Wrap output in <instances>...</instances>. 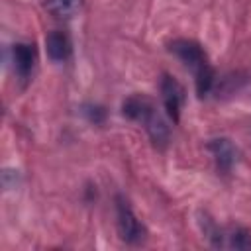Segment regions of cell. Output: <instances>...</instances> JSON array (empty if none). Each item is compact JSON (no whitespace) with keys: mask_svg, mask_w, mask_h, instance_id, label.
Segmentation results:
<instances>
[{"mask_svg":"<svg viewBox=\"0 0 251 251\" xmlns=\"http://www.w3.org/2000/svg\"><path fill=\"white\" fill-rule=\"evenodd\" d=\"M122 114L139 124L151 143L157 147V149H165L169 145V137H171V129H169V124L165 122L163 114L159 112L155 100L147 94H131L127 96L124 102H122Z\"/></svg>","mask_w":251,"mask_h":251,"instance_id":"obj_1","label":"cell"},{"mask_svg":"<svg viewBox=\"0 0 251 251\" xmlns=\"http://www.w3.org/2000/svg\"><path fill=\"white\" fill-rule=\"evenodd\" d=\"M169 51L194 75V84H196V94L200 98H206L208 94L214 92L216 88V73L214 67L210 65L208 53L204 47L188 37H178L169 43Z\"/></svg>","mask_w":251,"mask_h":251,"instance_id":"obj_2","label":"cell"},{"mask_svg":"<svg viewBox=\"0 0 251 251\" xmlns=\"http://www.w3.org/2000/svg\"><path fill=\"white\" fill-rule=\"evenodd\" d=\"M204 237L208 243L216 249H251V233L245 227L239 226H229V227H220L212 218L206 214L198 220Z\"/></svg>","mask_w":251,"mask_h":251,"instance_id":"obj_3","label":"cell"},{"mask_svg":"<svg viewBox=\"0 0 251 251\" xmlns=\"http://www.w3.org/2000/svg\"><path fill=\"white\" fill-rule=\"evenodd\" d=\"M116 224H118V231H120V237L124 243L141 245L145 241L147 229H145L143 222L135 216L129 202L122 194L116 196Z\"/></svg>","mask_w":251,"mask_h":251,"instance_id":"obj_4","label":"cell"},{"mask_svg":"<svg viewBox=\"0 0 251 251\" xmlns=\"http://www.w3.org/2000/svg\"><path fill=\"white\" fill-rule=\"evenodd\" d=\"M159 90H161V100H163V106H165V112L167 116L176 124L180 120V110L184 106V100H186V90L184 86L171 75H163L161 76V84H159Z\"/></svg>","mask_w":251,"mask_h":251,"instance_id":"obj_5","label":"cell"},{"mask_svg":"<svg viewBox=\"0 0 251 251\" xmlns=\"http://www.w3.org/2000/svg\"><path fill=\"white\" fill-rule=\"evenodd\" d=\"M35 63H37L35 43H25V41L14 43V47H12V67H14L16 76L22 82H27L31 78Z\"/></svg>","mask_w":251,"mask_h":251,"instance_id":"obj_6","label":"cell"},{"mask_svg":"<svg viewBox=\"0 0 251 251\" xmlns=\"http://www.w3.org/2000/svg\"><path fill=\"white\" fill-rule=\"evenodd\" d=\"M208 151L212 153L216 169L222 175L231 173V169L235 167V163L239 159V149L227 137H214V139H210L208 141Z\"/></svg>","mask_w":251,"mask_h":251,"instance_id":"obj_7","label":"cell"},{"mask_svg":"<svg viewBox=\"0 0 251 251\" xmlns=\"http://www.w3.org/2000/svg\"><path fill=\"white\" fill-rule=\"evenodd\" d=\"M45 47H47L49 59L55 63H65L73 53V41H71L69 33L63 29L49 31L45 37Z\"/></svg>","mask_w":251,"mask_h":251,"instance_id":"obj_8","label":"cell"},{"mask_svg":"<svg viewBox=\"0 0 251 251\" xmlns=\"http://www.w3.org/2000/svg\"><path fill=\"white\" fill-rule=\"evenodd\" d=\"M80 4H82V0H47L45 10L59 20H67L80 8Z\"/></svg>","mask_w":251,"mask_h":251,"instance_id":"obj_9","label":"cell"},{"mask_svg":"<svg viewBox=\"0 0 251 251\" xmlns=\"http://www.w3.org/2000/svg\"><path fill=\"white\" fill-rule=\"evenodd\" d=\"M82 114L94 126H102L106 122V110L100 104H84L82 106Z\"/></svg>","mask_w":251,"mask_h":251,"instance_id":"obj_10","label":"cell"}]
</instances>
